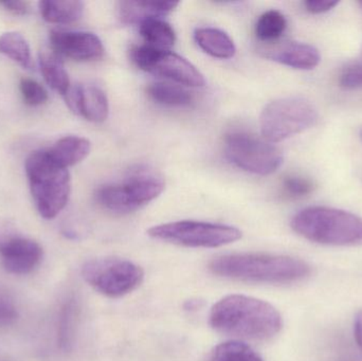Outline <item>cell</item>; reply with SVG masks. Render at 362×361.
<instances>
[{
  "mask_svg": "<svg viewBox=\"0 0 362 361\" xmlns=\"http://www.w3.org/2000/svg\"><path fill=\"white\" fill-rule=\"evenodd\" d=\"M209 321L221 334L255 341L274 338L283 326L282 316L276 307L243 295H230L213 305Z\"/></svg>",
  "mask_w": 362,
  "mask_h": 361,
  "instance_id": "1",
  "label": "cell"
},
{
  "mask_svg": "<svg viewBox=\"0 0 362 361\" xmlns=\"http://www.w3.org/2000/svg\"><path fill=\"white\" fill-rule=\"evenodd\" d=\"M213 275L248 283L288 284L301 281L310 273L300 259L265 254H225L209 264Z\"/></svg>",
  "mask_w": 362,
  "mask_h": 361,
  "instance_id": "2",
  "label": "cell"
},
{
  "mask_svg": "<svg viewBox=\"0 0 362 361\" xmlns=\"http://www.w3.org/2000/svg\"><path fill=\"white\" fill-rule=\"evenodd\" d=\"M291 228L308 241L329 246L362 245V218L329 207H310L296 214Z\"/></svg>",
  "mask_w": 362,
  "mask_h": 361,
  "instance_id": "3",
  "label": "cell"
},
{
  "mask_svg": "<svg viewBox=\"0 0 362 361\" xmlns=\"http://www.w3.org/2000/svg\"><path fill=\"white\" fill-rule=\"evenodd\" d=\"M25 174L36 209L42 218H57L69 201L71 179L68 169L57 165L48 150L31 153L25 160Z\"/></svg>",
  "mask_w": 362,
  "mask_h": 361,
  "instance_id": "4",
  "label": "cell"
},
{
  "mask_svg": "<svg viewBox=\"0 0 362 361\" xmlns=\"http://www.w3.org/2000/svg\"><path fill=\"white\" fill-rule=\"evenodd\" d=\"M165 188L160 174L146 167L132 170L124 180L106 184L95 191V201L110 213L123 214L137 211L156 199Z\"/></svg>",
  "mask_w": 362,
  "mask_h": 361,
  "instance_id": "5",
  "label": "cell"
},
{
  "mask_svg": "<svg viewBox=\"0 0 362 361\" xmlns=\"http://www.w3.org/2000/svg\"><path fill=\"white\" fill-rule=\"evenodd\" d=\"M318 120V110L310 100L285 97L265 106L259 118V126L266 141L278 143L315 126Z\"/></svg>",
  "mask_w": 362,
  "mask_h": 361,
  "instance_id": "6",
  "label": "cell"
},
{
  "mask_svg": "<svg viewBox=\"0 0 362 361\" xmlns=\"http://www.w3.org/2000/svg\"><path fill=\"white\" fill-rule=\"evenodd\" d=\"M82 276L95 292L112 299L135 292L144 280V271L139 265L117 256L87 261L83 265Z\"/></svg>",
  "mask_w": 362,
  "mask_h": 361,
  "instance_id": "7",
  "label": "cell"
},
{
  "mask_svg": "<svg viewBox=\"0 0 362 361\" xmlns=\"http://www.w3.org/2000/svg\"><path fill=\"white\" fill-rule=\"evenodd\" d=\"M152 239L189 248H218L242 239L235 227L214 223L180 220L148 229Z\"/></svg>",
  "mask_w": 362,
  "mask_h": 361,
  "instance_id": "8",
  "label": "cell"
},
{
  "mask_svg": "<svg viewBox=\"0 0 362 361\" xmlns=\"http://www.w3.org/2000/svg\"><path fill=\"white\" fill-rule=\"evenodd\" d=\"M226 156L240 169L257 175H270L282 165L283 154L265 139L235 131L225 137Z\"/></svg>",
  "mask_w": 362,
  "mask_h": 361,
  "instance_id": "9",
  "label": "cell"
},
{
  "mask_svg": "<svg viewBox=\"0 0 362 361\" xmlns=\"http://www.w3.org/2000/svg\"><path fill=\"white\" fill-rule=\"evenodd\" d=\"M131 59L139 69L163 76L178 85L200 87L206 83L202 72L193 64L171 51L141 45L132 49Z\"/></svg>",
  "mask_w": 362,
  "mask_h": 361,
  "instance_id": "10",
  "label": "cell"
},
{
  "mask_svg": "<svg viewBox=\"0 0 362 361\" xmlns=\"http://www.w3.org/2000/svg\"><path fill=\"white\" fill-rule=\"evenodd\" d=\"M0 256L8 273L27 275L40 264L42 248L37 242L25 237L14 223L0 220Z\"/></svg>",
  "mask_w": 362,
  "mask_h": 361,
  "instance_id": "11",
  "label": "cell"
},
{
  "mask_svg": "<svg viewBox=\"0 0 362 361\" xmlns=\"http://www.w3.org/2000/svg\"><path fill=\"white\" fill-rule=\"evenodd\" d=\"M49 40L51 49L59 57L76 61H98L105 52L102 40L91 32L52 30Z\"/></svg>",
  "mask_w": 362,
  "mask_h": 361,
  "instance_id": "12",
  "label": "cell"
},
{
  "mask_svg": "<svg viewBox=\"0 0 362 361\" xmlns=\"http://www.w3.org/2000/svg\"><path fill=\"white\" fill-rule=\"evenodd\" d=\"M64 97L69 110L89 122L102 123L108 118L107 95L95 85H71Z\"/></svg>",
  "mask_w": 362,
  "mask_h": 361,
  "instance_id": "13",
  "label": "cell"
},
{
  "mask_svg": "<svg viewBox=\"0 0 362 361\" xmlns=\"http://www.w3.org/2000/svg\"><path fill=\"white\" fill-rule=\"evenodd\" d=\"M261 53L270 61L299 70L314 69L321 59L318 49L299 42H272L263 47Z\"/></svg>",
  "mask_w": 362,
  "mask_h": 361,
  "instance_id": "14",
  "label": "cell"
},
{
  "mask_svg": "<svg viewBox=\"0 0 362 361\" xmlns=\"http://www.w3.org/2000/svg\"><path fill=\"white\" fill-rule=\"evenodd\" d=\"M180 2H119V17L127 25H140L152 18H163L177 8Z\"/></svg>",
  "mask_w": 362,
  "mask_h": 361,
  "instance_id": "15",
  "label": "cell"
},
{
  "mask_svg": "<svg viewBox=\"0 0 362 361\" xmlns=\"http://www.w3.org/2000/svg\"><path fill=\"white\" fill-rule=\"evenodd\" d=\"M90 150V141L78 136H66L57 140L54 146L47 148L51 158L65 169L84 160Z\"/></svg>",
  "mask_w": 362,
  "mask_h": 361,
  "instance_id": "16",
  "label": "cell"
},
{
  "mask_svg": "<svg viewBox=\"0 0 362 361\" xmlns=\"http://www.w3.org/2000/svg\"><path fill=\"white\" fill-rule=\"evenodd\" d=\"M195 42L204 52L219 59H231L235 55L236 47L226 32L215 28H199L196 30Z\"/></svg>",
  "mask_w": 362,
  "mask_h": 361,
  "instance_id": "17",
  "label": "cell"
},
{
  "mask_svg": "<svg viewBox=\"0 0 362 361\" xmlns=\"http://www.w3.org/2000/svg\"><path fill=\"white\" fill-rule=\"evenodd\" d=\"M40 66L47 84L59 95H65L71 83L61 57L52 49H42L40 52Z\"/></svg>",
  "mask_w": 362,
  "mask_h": 361,
  "instance_id": "18",
  "label": "cell"
},
{
  "mask_svg": "<svg viewBox=\"0 0 362 361\" xmlns=\"http://www.w3.org/2000/svg\"><path fill=\"white\" fill-rule=\"evenodd\" d=\"M42 19L49 23L68 25L82 18L84 4L76 0H44L38 4Z\"/></svg>",
  "mask_w": 362,
  "mask_h": 361,
  "instance_id": "19",
  "label": "cell"
},
{
  "mask_svg": "<svg viewBox=\"0 0 362 361\" xmlns=\"http://www.w3.org/2000/svg\"><path fill=\"white\" fill-rule=\"evenodd\" d=\"M139 30L146 45L153 48L170 51L175 44V31L173 27L163 18L148 19L140 23Z\"/></svg>",
  "mask_w": 362,
  "mask_h": 361,
  "instance_id": "20",
  "label": "cell"
},
{
  "mask_svg": "<svg viewBox=\"0 0 362 361\" xmlns=\"http://www.w3.org/2000/svg\"><path fill=\"white\" fill-rule=\"evenodd\" d=\"M148 97L159 105L168 107H185L191 105L193 95L181 85L156 82L146 89Z\"/></svg>",
  "mask_w": 362,
  "mask_h": 361,
  "instance_id": "21",
  "label": "cell"
},
{
  "mask_svg": "<svg viewBox=\"0 0 362 361\" xmlns=\"http://www.w3.org/2000/svg\"><path fill=\"white\" fill-rule=\"evenodd\" d=\"M0 53L10 57L25 69L31 68V50L29 44L18 32H6L0 36Z\"/></svg>",
  "mask_w": 362,
  "mask_h": 361,
  "instance_id": "22",
  "label": "cell"
},
{
  "mask_svg": "<svg viewBox=\"0 0 362 361\" xmlns=\"http://www.w3.org/2000/svg\"><path fill=\"white\" fill-rule=\"evenodd\" d=\"M286 17L280 11L270 10L263 13L255 25V34L261 42L272 44L286 31Z\"/></svg>",
  "mask_w": 362,
  "mask_h": 361,
  "instance_id": "23",
  "label": "cell"
},
{
  "mask_svg": "<svg viewBox=\"0 0 362 361\" xmlns=\"http://www.w3.org/2000/svg\"><path fill=\"white\" fill-rule=\"evenodd\" d=\"M212 361H264L247 343L232 341L221 343L213 352Z\"/></svg>",
  "mask_w": 362,
  "mask_h": 361,
  "instance_id": "24",
  "label": "cell"
},
{
  "mask_svg": "<svg viewBox=\"0 0 362 361\" xmlns=\"http://www.w3.org/2000/svg\"><path fill=\"white\" fill-rule=\"evenodd\" d=\"M78 309L74 300L64 305L61 312L59 324V343L63 351H70L74 345V332H76Z\"/></svg>",
  "mask_w": 362,
  "mask_h": 361,
  "instance_id": "25",
  "label": "cell"
},
{
  "mask_svg": "<svg viewBox=\"0 0 362 361\" xmlns=\"http://www.w3.org/2000/svg\"><path fill=\"white\" fill-rule=\"evenodd\" d=\"M23 101L30 106H40L48 101L46 89L32 78H21L19 84Z\"/></svg>",
  "mask_w": 362,
  "mask_h": 361,
  "instance_id": "26",
  "label": "cell"
},
{
  "mask_svg": "<svg viewBox=\"0 0 362 361\" xmlns=\"http://www.w3.org/2000/svg\"><path fill=\"white\" fill-rule=\"evenodd\" d=\"M315 184L310 178L299 175L286 176L283 180V189L291 197H304L314 192Z\"/></svg>",
  "mask_w": 362,
  "mask_h": 361,
  "instance_id": "27",
  "label": "cell"
},
{
  "mask_svg": "<svg viewBox=\"0 0 362 361\" xmlns=\"http://www.w3.org/2000/svg\"><path fill=\"white\" fill-rule=\"evenodd\" d=\"M342 88L353 90L362 88V64H353L344 68L339 76Z\"/></svg>",
  "mask_w": 362,
  "mask_h": 361,
  "instance_id": "28",
  "label": "cell"
},
{
  "mask_svg": "<svg viewBox=\"0 0 362 361\" xmlns=\"http://www.w3.org/2000/svg\"><path fill=\"white\" fill-rule=\"evenodd\" d=\"M18 318L15 305L8 299L0 297V326H8L14 324Z\"/></svg>",
  "mask_w": 362,
  "mask_h": 361,
  "instance_id": "29",
  "label": "cell"
},
{
  "mask_svg": "<svg viewBox=\"0 0 362 361\" xmlns=\"http://www.w3.org/2000/svg\"><path fill=\"white\" fill-rule=\"evenodd\" d=\"M338 4L339 2L333 1V0H306L304 1V6L308 12L313 13V14H321V13L331 11Z\"/></svg>",
  "mask_w": 362,
  "mask_h": 361,
  "instance_id": "30",
  "label": "cell"
},
{
  "mask_svg": "<svg viewBox=\"0 0 362 361\" xmlns=\"http://www.w3.org/2000/svg\"><path fill=\"white\" fill-rule=\"evenodd\" d=\"M0 6L15 15H25L29 12V2L27 1H0Z\"/></svg>",
  "mask_w": 362,
  "mask_h": 361,
  "instance_id": "31",
  "label": "cell"
},
{
  "mask_svg": "<svg viewBox=\"0 0 362 361\" xmlns=\"http://www.w3.org/2000/svg\"><path fill=\"white\" fill-rule=\"evenodd\" d=\"M354 335L357 345L362 350V311L359 312L355 318Z\"/></svg>",
  "mask_w": 362,
  "mask_h": 361,
  "instance_id": "32",
  "label": "cell"
},
{
  "mask_svg": "<svg viewBox=\"0 0 362 361\" xmlns=\"http://www.w3.org/2000/svg\"><path fill=\"white\" fill-rule=\"evenodd\" d=\"M359 138H361V141H362V127L361 129H359Z\"/></svg>",
  "mask_w": 362,
  "mask_h": 361,
  "instance_id": "33",
  "label": "cell"
},
{
  "mask_svg": "<svg viewBox=\"0 0 362 361\" xmlns=\"http://www.w3.org/2000/svg\"><path fill=\"white\" fill-rule=\"evenodd\" d=\"M361 6H362V1H361Z\"/></svg>",
  "mask_w": 362,
  "mask_h": 361,
  "instance_id": "34",
  "label": "cell"
}]
</instances>
